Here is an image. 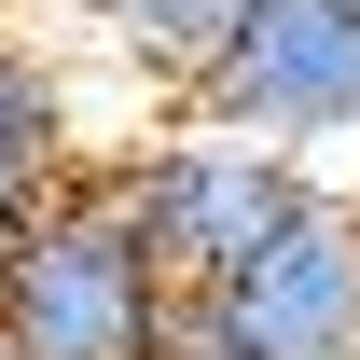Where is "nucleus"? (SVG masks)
I'll list each match as a JSON object with an SVG mask.
<instances>
[{
    "label": "nucleus",
    "instance_id": "nucleus-2",
    "mask_svg": "<svg viewBox=\"0 0 360 360\" xmlns=\"http://www.w3.org/2000/svg\"><path fill=\"white\" fill-rule=\"evenodd\" d=\"M111 180H125L139 250H153V277H167L180 305H194V291H222V277L291 222V194H305V167H291L277 139L222 125V111H167V125H139Z\"/></svg>",
    "mask_w": 360,
    "mask_h": 360
},
{
    "label": "nucleus",
    "instance_id": "nucleus-3",
    "mask_svg": "<svg viewBox=\"0 0 360 360\" xmlns=\"http://www.w3.org/2000/svg\"><path fill=\"white\" fill-rule=\"evenodd\" d=\"M167 360H360V194L305 180L291 222L167 319Z\"/></svg>",
    "mask_w": 360,
    "mask_h": 360
},
{
    "label": "nucleus",
    "instance_id": "nucleus-1",
    "mask_svg": "<svg viewBox=\"0 0 360 360\" xmlns=\"http://www.w3.org/2000/svg\"><path fill=\"white\" fill-rule=\"evenodd\" d=\"M180 291L139 250V208L111 167H70L56 208L0 250V360H167Z\"/></svg>",
    "mask_w": 360,
    "mask_h": 360
},
{
    "label": "nucleus",
    "instance_id": "nucleus-4",
    "mask_svg": "<svg viewBox=\"0 0 360 360\" xmlns=\"http://www.w3.org/2000/svg\"><path fill=\"white\" fill-rule=\"evenodd\" d=\"M194 111L277 139L305 180L360 194V0H250Z\"/></svg>",
    "mask_w": 360,
    "mask_h": 360
},
{
    "label": "nucleus",
    "instance_id": "nucleus-5",
    "mask_svg": "<svg viewBox=\"0 0 360 360\" xmlns=\"http://www.w3.org/2000/svg\"><path fill=\"white\" fill-rule=\"evenodd\" d=\"M56 14H70V42H56L70 70L139 84V111H194L250 0H56Z\"/></svg>",
    "mask_w": 360,
    "mask_h": 360
},
{
    "label": "nucleus",
    "instance_id": "nucleus-6",
    "mask_svg": "<svg viewBox=\"0 0 360 360\" xmlns=\"http://www.w3.org/2000/svg\"><path fill=\"white\" fill-rule=\"evenodd\" d=\"M0 167H42V180L84 167V153H70V56L28 42L14 14H0Z\"/></svg>",
    "mask_w": 360,
    "mask_h": 360
}]
</instances>
